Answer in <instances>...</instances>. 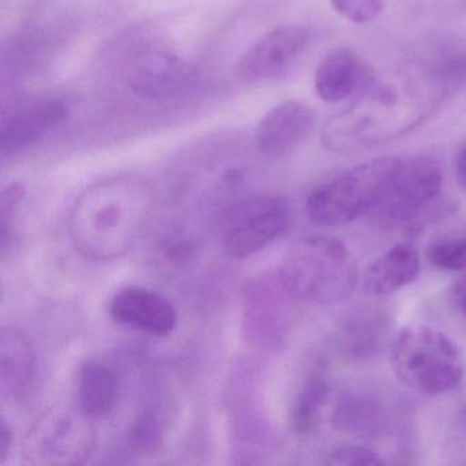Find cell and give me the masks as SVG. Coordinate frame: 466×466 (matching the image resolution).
Returning <instances> with one entry per match:
<instances>
[{"label": "cell", "instance_id": "6da1fadb", "mask_svg": "<svg viewBox=\"0 0 466 466\" xmlns=\"http://www.w3.org/2000/svg\"><path fill=\"white\" fill-rule=\"evenodd\" d=\"M450 91L433 64L409 65L379 77L324 127V146L351 152L380 146L422 124Z\"/></svg>", "mask_w": 466, "mask_h": 466}, {"label": "cell", "instance_id": "7a4b0ae2", "mask_svg": "<svg viewBox=\"0 0 466 466\" xmlns=\"http://www.w3.org/2000/svg\"><path fill=\"white\" fill-rule=\"evenodd\" d=\"M151 209L152 192L141 179L97 182L81 193L70 211V239L88 260H116L132 249Z\"/></svg>", "mask_w": 466, "mask_h": 466}, {"label": "cell", "instance_id": "3957f363", "mask_svg": "<svg viewBox=\"0 0 466 466\" xmlns=\"http://www.w3.org/2000/svg\"><path fill=\"white\" fill-rule=\"evenodd\" d=\"M359 264L339 239L308 237L286 253L279 269L283 290L293 299L315 305H332L353 293Z\"/></svg>", "mask_w": 466, "mask_h": 466}, {"label": "cell", "instance_id": "277c9868", "mask_svg": "<svg viewBox=\"0 0 466 466\" xmlns=\"http://www.w3.org/2000/svg\"><path fill=\"white\" fill-rule=\"evenodd\" d=\"M390 360L395 376L420 394H447L462 381L463 362L457 345L432 327L403 329L392 340Z\"/></svg>", "mask_w": 466, "mask_h": 466}, {"label": "cell", "instance_id": "5b68a950", "mask_svg": "<svg viewBox=\"0 0 466 466\" xmlns=\"http://www.w3.org/2000/svg\"><path fill=\"white\" fill-rule=\"evenodd\" d=\"M400 165L398 157H376L316 187L307 200L308 217L320 226H340L370 215Z\"/></svg>", "mask_w": 466, "mask_h": 466}, {"label": "cell", "instance_id": "8992f818", "mask_svg": "<svg viewBox=\"0 0 466 466\" xmlns=\"http://www.w3.org/2000/svg\"><path fill=\"white\" fill-rule=\"evenodd\" d=\"M92 420L80 409H51L26 433L21 461L28 466L83 465L96 447Z\"/></svg>", "mask_w": 466, "mask_h": 466}, {"label": "cell", "instance_id": "52a82bcc", "mask_svg": "<svg viewBox=\"0 0 466 466\" xmlns=\"http://www.w3.org/2000/svg\"><path fill=\"white\" fill-rule=\"evenodd\" d=\"M443 174L430 157L400 160L380 203L370 212V222L381 228H413L438 203Z\"/></svg>", "mask_w": 466, "mask_h": 466}, {"label": "cell", "instance_id": "ba28073f", "mask_svg": "<svg viewBox=\"0 0 466 466\" xmlns=\"http://www.w3.org/2000/svg\"><path fill=\"white\" fill-rule=\"evenodd\" d=\"M290 225L288 203L278 196H255L222 214V247L230 258L255 255L279 238Z\"/></svg>", "mask_w": 466, "mask_h": 466}, {"label": "cell", "instance_id": "9c48e42d", "mask_svg": "<svg viewBox=\"0 0 466 466\" xmlns=\"http://www.w3.org/2000/svg\"><path fill=\"white\" fill-rule=\"evenodd\" d=\"M312 35L304 26L282 25L256 42L236 66L245 83H260L288 75L309 47Z\"/></svg>", "mask_w": 466, "mask_h": 466}, {"label": "cell", "instance_id": "30bf717a", "mask_svg": "<svg viewBox=\"0 0 466 466\" xmlns=\"http://www.w3.org/2000/svg\"><path fill=\"white\" fill-rule=\"evenodd\" d=\"M189 77L187 62L163 45L141 46L127 66V86L147 99H159L176 94Z\"/></svg>", "mask_w": 466, "mask_h": 466}, {"label": "cell", "instance_id": "8fae6325", "mask_svg": "<svg viewBox=\"0 0 466 466\" xmlns=\"http://www.w3.org/2000/svg\"><path fill=\"white\" fill-rule=\"evenodd\" d=\"M116 323L154 337H167L178 324V313L167 297L140 286L121 289L110 302Z\"/></svg>", "mask_w": 466, "mask_h": 466}, {"label": "cell", "instance_id": "7c38bea8", "mask_svg": "<svg viewBox=\"0 0 466 466\" xmlns=\"http://www.w3.org/2000/svg\"><path fill=\"white\" fill-rule=\"evenodd\" d=\"M376 75L375 69L359 54L350 48H337L319 64L313 86L323 102L334 105L359 96Z\"/></svg>", "mask_w": 466, "mask_h": 466}, {"label": "cell", "instance_id": "4fadbf2b", "mask_svg": "<svg viewBox=\"0 0 466 466\" xmlns=\"http://www.w3.org/2000/svg\"><path fill=\"white\" fill-rule=\"evenodd\" d=\"M313 108L299 100L280 103L261 118L256 132V143L261 154L280 157L290 154L315 127Z\"/></svg>", "mask_w": 466, "mask_h": 466}, {"label": "cell", "instance_id": "5bb4252c", "mask_svg": "<svg viewBox=\"0 0 466 466\" xmlns=\"http://www.w3.org/2000/svg\"><path fill=\"white\" fill-rule=\"evenodd\" d=\"M69 116L61 99H43L24 106L4 119L0 127L2 154L12 155L34 146Z\"/></svg>", "mask_w": 466, "mask_h": 466}, {"label": "cell", "instance_id": "9a60e30c", "mask_svg": "<svg viewBox=\"0 0 466 466\" xmlns=\"http://www.w3.org/2000/svg\"><path fill=\"white\" fill-rule=\"evenodd\" d=\"M35 351L31 340L15 327L0 331V392L17 400L31 386L35 373Z\"/></svg>", "mask_w": 466, "mask_h": 466}, {"label": "cell", "instance_id": "2e32d148", "mask_svg": "<svg viewBox=\"0 0 466 466\" xmlns=\"http://www.w3.org/2000/svg\"><path fill=\"white\" fill-rule=\"evenodd\" d=\"M419 274L420 256L416 248L398 244L368 267L364 289L370 296H389L410 285Z\"/></svg>", "mask_w": 466, "mask_h": 466}, {"label": "cell", "instance_id": "e0dca14e", "mask_svg": "<svg viewBox=\"0 0 466 466\" xmlns=\"http://www.w3.org/2000/svg\"><path fill=\"white\" fill-rule=\"evenodd\" d=\"M118 398V378L106 364L86 361L78 373V409L91 419L108 416Z\"/></svg>", "mask_w": 466, "mask_h": 466}, {"label": "cell", "instance_id": "ac0fdd59", "mask_svg": "<svg viewBox=\"0 0 466 466\" xmlns=\"http://www.w3.org/2000/svg\"><path fill=\"white\" fill-rule=\"evenodd\" d=\"M386 411L380 400L362 392H348L338 400L332 410L335 430L350 435L370 436L384 427Z\"/></svg>", "mask_w": 466, "mask_h": 466}, {"label": "cell", "instance_id": "d6986e66", "mask_svg": "<svg viewBox=\"0 0 466 466\" xmlns=\"http://www.w3.org/2000/svg\"><path fill=\"white\" fill-rule=\"evenodd\" d=\"M390 334V321L379 310H362L351 316L340 331V348L353 359L380 353Z\"/></svg>", "mask_w": 466, "mask_h": 466}, {"label": "cell", "instance_id": "ffe728a7", "mask_svg": "<svg viewBox=\"0 0 466 466\" xmlns=\"http://www.w3.org/2000/svg\"><path fill=\"white\" fill-rule=\"evenodd\" d=\"M329 394V381L326 370L323 367L313 368L291 403L289 421L296 435L307 436L315 431Z\"/></svg>", "mask_w": 466, "mask_h": 466}, {"label": "cell", "instance_id": "44dd1931", "mask_svg": "<svg viewBox=\"0 0 466 466\" xmlns=\"http://www.w3.org/2000/svg\"><path fill=\"white\" fill-rule=\"evenodd\" d=\"M427 258L431 266L441 271L466 269V237H446L431 242Z\"/></svg>", "mask_w": 466, "mask_h": 466}, {"label": "cell", "instance_id": "7402d4cb", "mask_svg": "<svg viewBox=\"0 0 466 466\" xmlns=\"http://www.w3.org/2000/svg\"><path fill=\"white\" fill-rule=\"evenodd\" d=\"M25 187L20 182L5 187L0 198V237H2V255L6 253L7 244L12 237L13 223L17 217L18 207L25 198Z\"/></svg>", "mask_w": 466, "mask_h": 466}, {"label": "cell", "instance_id": "603a6c76", "mask_svg": "<svg viewBox=\"0 0 466 466\" xmlns=\"http://www.w3.org/2000/svg\"><path fill=\"white\" fill-rule=\"evenodd\" d=\"M335 12L357 25L372 23L383 12L386 0H329Z\"/></svg>", "mask_w": 466, "mask_h": 466}, {"label": "cell", "instance_id": "cb8c5ba5", "mask_svg": "<svg viewBox=\"0 0 466 466\" xmlns=\"http://www.w3.org/2000/svg\"><path fill=\"white\" fill-rule=\"evenodd\" d=\"M324 463L338 466L383 465L386 461L380 457V454L368 447L342 446L331 450L326 455Z\"/></svg>", "mask_w": 466, "mask_h": 466}, {"label": "cell", "instance_id": "d4e9b609", "mask_svg": "<svg viewBox=\"0 0 466 466\" xmlns=\"http://www.w3.org/2000/svg\"><path fill=\"white\" fill-rule=\"evenodd\" d=\"M436 66H438L450 94L455 89L466 86V51L439 59L436 61Z\"/></svg>", "mask_w": 466, "mask_h": 466}, {"label": "cell", "instance_id": "484cf974", "mask_svg": "<svg viewBox=\"0 0 466 466\" xmlns=\"http://www.w3.org/2000/svg\"><path fill=\"white\" fill-rule=\"evenodd\" d=\"M130 443L140 451H152L160 443V428L148 414L141 416L130 431Z\"/></svg>", "mask_w": 466, "mask_h": 466}, {"label": "cell", "instance_id": "4316f807", "mask_svg": "<svg viewBox=\"0 0 466 466\" xmlns=\"http://www.w3.org/2000/svg\"><path fill=\"white\" fill-rule=\"evenodd\" d=\"M451 301L455 309L466 318V274L452 285Z\"/></svg>", "mask_w": 466, "mask_h": 466}, {"label": "cell", "instance_id": "83f0119b", "mask_svg": "<svg viewBox=\"0 0 466 466\" xmlns=\"http://www.w3.org/2000/svg\"><path fill=\"white\" fill-rule=\"evenodd\" d=\"M13 447V430L6 420H2V428H0V465L6 462Z\"/></svg>", "mask_w": 466, "mask_h": 466}, {"label": "cell", "instance_id": "f1b7e54d", "mask_svg": "<svg viewBox=\"0 0 466 466\" xmlns=\"http://www.w3.org/2000/svg\"><path fill=\"white\" fill-rule=\"evenodd\" d=\"M455 171H457L458 181L466 190V146L461 149L455 160Z\"/></svg>", "mask_w": 466, "mask_h": 466}]
</instances>
